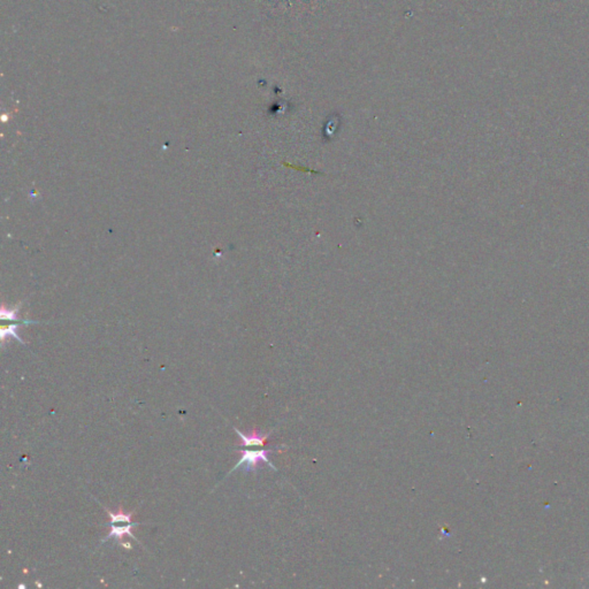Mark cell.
I'll return each mask as SVG.
<instances>
[{
    "label": "cell",
    "mask_w": 589,
    "mask_h": 589,
    "mask_svg": "<svg viewBox=\"0 0 589 589\" xmlns=\"http://www.w3.org/2000/svg\"><path fill=\"white\" fill-rule=\"evenodd\" d=\"M270 452H273V450H265V449H261V450H242L241 459L238 460L235 466H234V469L230 471V473L237 470L238 467L242 465H245L244 469L246 472L251 471L255 472L258 469V466L261 462H266V464H268L273 470L277 471V467H275L268 459V453Z\"/></svg>",
    "instance_id": "cell-1"
},
{
    "label": "cell",
    "mask_w": 589,
    "mask_h": 589,
    "mask_svg": "<svg viewBox=\"0 0 589 589\" xmlns=\"http://www.w3.org/2000/svg\"><path fill=\"white\" fill-rule=\"evenodd\" d=\"M235 432L242 440L240 447H264L266 442H267V438L269 437L270 433H272L270 432L268 434H266V435H260L257 429H254L250 434L245 435V434H243L242 432L238 431L237 428H235Z\"/></svg>",
    "instance_id": "cell-2"
},
{
    "label": "cell",
    "mask_w": 589,
    "mask_h": 589,
    "mask_svg": "<svg viewBox=\"0 0 589 589\" xmlns=\"http://www.w3.org/2000/svg\"><path fill=\"white\" fill-rule=\"evenodd\" d=\"M138 525H141V523H139V522H132V523H127V525H124V526L109 525V526H111V531H110V533H109V535H107V536L105 537V539L101 540V543H104V542H106L107 540H110L111 537H114V539L116 540V542L122 541V539H123L124 536H130V537H133L134 540L138 541L137 537H135L134 534H133V532H132L133 528L138 526Z\"/></svg>",
    "instance_id": "cell-3"
},
{
    "label": "cell",
    "mask_w": 589,
    "mask_h": 589,
    "mask_svg": "<svg viewBox=\"0 0 589 589\" xmlns=\"http://www.w3.org/2000/svg\"><path fill=\"white\" fill-rule=\"evenodd\" d=\"M104 509L106 510V512L109 513L110 519H111L110 522L107 523V526H109V525H114V523H132V519H133L134 511L130 512V513H125V512L123 511L122 507H121V506L119 507L118 511H116V512L111 511V510H109V509H106V508H104Z\"/></svg>",
    "instance_id": "cell-4"
},
{
    "label": "cell",
    "mask_w": 589,
    "mask_h": 589,
    "mask_svg": "<svg viewBox=\"0 0 589 589\" xmlns=\"http://www.w3.org/2000/svg\"><path fill=\"white\" fill-rule=\"evenodd\" d=\"M20 325H21V324H18V322H17V324H14V325L3 326V327H2V330H0V335H2V342H3V343L5 342V340H6L7 336H13V338L16 339V340L18 341V342H21L22 344H25V342H23L22 339L20 338V336H18L17 331H16L18 327H20Z\"/></svg>",
    "instance_id": "cell-5"
}]
</instances>
